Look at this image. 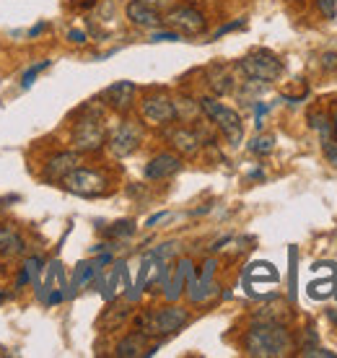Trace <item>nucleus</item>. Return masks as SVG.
Returning a JSON list of instances; mask_svg holds the SVG:
<instances>
[{"label": "nucleus", "instance_id": "f257e3e1", "mask_svg": "<svg viewBox=\"0 0 337 358\" xmlns=\"http://www.w3.org/2000/svg\"><path fill=\"white\" fill-rule=\"evenodd\" d=\"M244 350L254 358H283L293 350V338L283 322L257 320L244 335Z\"/></svg>", "mask_w": 337, "mask_h": 358}, {"label": "nucleus", "instance_id": "f03ea898", "mask_svg": "<svg viewBox=\"0 0 337 358\" xmlns=\"http://www.w3.org/2000/svg\"><path fill=\"white\" fill-rule=\"evenodd\" d=\"M104 143H107V127H104L101 112L86 107L73 125V148L78 153H94Z\"/></svg>", "mask_w": 337, "mask_h": 358}, {"label": "nucleus", "instance_id": "7ed1b4c3", "mask_svg": "<svg viewBox=\"0 0 337 358\" xmlns=\"http://www.w3.org/2000/svg\"><path fill=\"white\" fill-rule=\"evenodd\" d=\"M189 322V312L182 306H164L156 312H143L138 317V330L145 332L148 338H168L179 332Z\"/></svg>", "mask_w": 337, "mask_h": 358}, {"label": "nucleus", "instance_id": "20e7f679", "mask_svg": "<svg viewBox=\"0 0 337 358\" xmlns=\"http://www.w3.org/2000/svg\"><path fill=\"white\" fill-rule=\"evenodd\" d=\"M200 109H203V115L218 127V133H221L231 145H239L241 141H244V122H241V117L236 109L226 107L223 101H215V99H210V96L200 99Z\"/></svg>", "mask_w": 337, "mask_h": 358}, {"label": "nucleus", "instance_id": "39448f33", "mask_svg": "<svg viewBox=\"0 0 337 358\" xmlns=\"http://www.w3.org/2000/svg\"><path fill=\"white\" fill-rule=\"evenodd\" d=\"M239 71L252 83H273L283 76V63L270 50H254L239 60Z\"/></svg>", "mask_w": 337, "mask_h": 358}, {"label": "nucleus", "instance_id": "423d86ee", "mask_svg": "<svg viewBox=\"0 0 337 358\" xmlns=\"http://www.w3.org/2000/svg\"><path fill=\"white\" fill-rule=\"evenodd\" d=\"M62 185H65L68 192H73V195H78V197H99L109 189V179L104 171L80 169V166H76L68 177L62 179Z\"/></svg>", "mask_w": 337, "mask_h": 358}, {"label": "nucleus", "instance_id": "0eeeda50", "mask_svg": "<svg viewBox=\"0 0 337 358\" xmlns=\"http://www.w3.org/2000/svg\"><path fill=\"white\" fill-rule=\"evenodd\" d=\"M164 24L168 29H174L177 34L185 36H195L205 31V16L192 6H179V8H171L164 16Z\"/></svg>", "mask_w": 337, "mask_h": 358}, {"label": "nucleus", "instance_id": "6e6552de", "mask_svg": "<svg viewBox=\"0 0 337 358\" xmlns=\"http://www.w3.org/2000/svg\"><path fill=\"white\" fill-rule=\"evenodd\" d=\"M143 141V133H141V125L138 122H130V120H124L122 125L117 127L112 138L107 141L109 151L115 159H127V156H133L138 151V145Z\"/></svg>", "mask_w": 337, "mask_h": 358}, {"label": "nucleus", "instance_id": "1a4fd4ad", "mask_svg": "<svg viewBox=\"0 0 337 358\" xmlns=\"http://www.w3.org/2000/svg\"><path fill=\"white\" fill-rule=\"evenodd\" d=\"M141 115L148 125L164 127L177 120V104H174L168 96H164V94H153V96L143 99Z\"/></svg>", "mask_w": 337, "mask_h": 358}, {"label": "nucleus", "instance_id": "9d476101", "mask_svg": "<svg viewBox=\"0 0 337 358\" xmlns=\"http://www.w3.org/2000/svg\"><path fill=\"white\" fill-rule=\"evenodd\" d=\"M101 101L112 107L115 112H127V109L133 107L135 101V83L133 81H117L112 86L104 89L101 94Z\"/></svg>", "mask_w": 337, "mask_h": 358}, {"label": "nucleus", "instance_id": "9b49d317", "mask_svg": "<svg viewBox=\"0 0 337 358\" xmlns=\"http://www.w3.org/2000/svg\"><path fill=\"white\" fill-rule=\"evenodd\" d=\"M195 273V268H192V260H179L177 268H174V273L171 275L164 278V296H166L168 301H174V299H179V296L187 291V280H189V275Z\"/></svg>", "mask_w": 337, "mask_h": 358}, {"label": "nucleus", "instance_id": "f8f14e48", "mask_svg": "<svg viewBox=\"0 0 337 358\" xmlns=\"http://www.w3.org/2000/svg\"><path fill=\"white\" fill-rule=\"evenodd\" d=\"M179 169H182V159L179 156H174V153H159V156H153L151 162L145 164V179L161 182V179L174 177Z\"/></svg>", "mask_w": 337, "mask_h": 358}, {"label": "nucleus", "instance_id": "ddd939ff", "mask_svg": "<svg viewBox=\"0 0 337 358\" xmlns=\"http://www.w3.org/2000/svg\"><path fill=\"white\" fill-rule=\"evenodd\" d=\"M65 278H62V265L60 262H52L50 268H47V275H45V283L36 288V291H47L45 301L50 306L60 304L62 299L68 296V291H65Z\"/></svg>", "mask_w": 337, "mask_h": 358}, {"label": "nucleus", "instance_id": "4468645a", "mask_svg": "<svg viewBox=\"0 0 337 358\" xmlns=\"http://www.w3.org/2000/svg\"><path fill=\"white\" fill-rule=\"evenodd\" d=\"M127 21L133 24V27H141V29H159L164 24V16H161L159 10H153L151 6H145L143 0H133V3H127Z\"/></svg>", "mask_w": 337, "mask_h": 358}, {"label": "nucleus", "instance_id": "2eb2a0df", "mask_svg": "<svg viewBox=\"0 0 337 358\" xmlns=\"http://www.w3.org/2000/svg\"><path fill=\"white\" fill-rule=\"evenodd\" d=\"M76 166H78V153H76V151H62V153H57V156H52V159L47 162L45 179H50V182H62V179L76 169Z\"/></svg>", "mask_w": 337, "mask_h": 358}, {"label": "nucleus", "instance_id": "dca6fc26", "mask_svg": "<svg viewBox=\"0 0 337 358\" xmlns=\"http://www.w3.org/2000/svg\"><path fill=\"white\" fill-rule=\"evenodd\" d=\"M151 353H156V348H148V335L141 330L117 343V356L120 358H138V356H151Z\"/></svg>", "mask_w": 337, "mask_h": 358}, {"label": "nucleus", "instance_id": "f3484780", "mask_svg": "<svg viewBox=\"0 0 337 358\" xmlns=\"http://www.w3.org/2000/svg\"><path fill=\"white\" fill-rule=\"evenodd\" d=\"M168 141H171V145L177 148L182 156H195L197 151H200V133H195V130H189V127H177V130H171L168 133Z\"/></svg>", "mask_w": 337, "mask_h": 358}, {"label": "nucleus", "instance_id": "a211bd4d", "mask_svg": "<svg viewBox=\"0 0 337 358\" xmlns=\"http://www.w3.org/2000/svg\"><path fill=\"white\" fill-rule=\"evenodd\" d=\"M27 252L24 236L13 229V226H0V255L3 257H18Z\"/></svg>", "mask_w": 337, "mask_h": 358}, {"label": "nucleus", "instance_id": "6ab92c4d", "mask_svg": "<svg viewBox=\"0 0 337 358\" xmlns=\"http://www.w3.org/2000/svg\"><path fill=\"white\" fill-rule=\"evenodd\" d=\"M42 273H45V260L42 257H29L27 265H24V273L18 278V286L31 283L34 288H39L42 286Z\"/></svg>", "mask_w": 337, "mask_h": 358}, {"label": "nucleus", "instance_id": "aec40b11", "mask_svg": "<svg viewBox=\"0 0 337 358\" xmlns=\"http://www.w3.org/2000/svg\"><path fill=\"white\" fill-rule=\"evenodd\" d=\"M247 278L249 280H267V283H275L278 280V273L275 268L270 265V262H254V265H249L247 270Z\"/></svg>", "mask_w": 337, "mask_h": 358}, {"label": "nucleus", "instance_id": "412c9836", "mask_svg": "<svg viewBox=\"0 0 337 358\" xmlns=\"http://www.w3.org/2000/svg\"><path fill=\"white\" fill-rule=\"evenodd\" d=\"M273 148H275V135H257L249 143V151L254 156H267V153H273Z\"/></svg>", "mask_w": 337, "mask_h": 358}, {"label": "nucleus", "instance_id": "4be33fe9", "mask_svg": "<svg viewBox=\"0 0 337 358\" xmlns=\"http://www.w3.org/2000/svg\"><path fill=\"white\" fill-rule=\"evenodd\" d=\"M309 125L322 135V143H324L327 138H332V127H329V120L322 115V112H311V115H309Z\"/></svg>", "mask_w": 337, "mask_h": 358}, {"label": "nucleus", "instance_id": "5701e85b", "mask_svg": "<svg viewBox=\"0 0 337 358\" xmlns=\"http://www.w3.org/2000/svg\"><path fill=\"white\" fill-rule=\"evenodd\" d=\"M47 68H50V60H42V63L31 65V68L24 73V83H21V86H24V89H29V86L36 81V76H39L42 71H47Z\"/></svg>", "mask_w": 337, "mask_h": 358}, {"label": "nucleus", "instance_id": "b1692460", "mask_svg": "<svg viewBox=\"0 0 337 358\" xmlns=\"http://www.w3.org/2000/svg\"><path fill=\"white\" fill-rule=\"evenodd\" d=\"M317 8L324 18H335L337 16V0H314Z\"/></svg>", "mask_w": 337, "mask_h": 358}, {"label": "nucleus", "instance_id": "393cba45", "mask_svg": "<svg viewBox=\"0 0 337 358\" xmlns=\"http://www.w3.org/2000/svg\"><path fill=\"white\" fill-rule=\"evenodd\" d=\"M322 148H324V156H327L329 166H335L337 169V138H327Z\"/></svg>", "mask_w": 337, "mask_h": 358}, {"label": "nucleus", "instance_id": "a878e982", "mask_svg": "<svg viewBox=\"0 0 337 358\" xmlns=\"http://www.w3.org/2000/svg\"><path fill=\"white\" fill-rule=\"evenodd\" d=\"M133 231H135L133 221H120V224H115V229H109V236H130Z\"/></svg>", "mask_w": 337, "mask_h": 358}, {"label": "nucleus", "instance_id": "bb28decb", "mask_svg": "<svg viewBox=\"0 0 337 358\" xmlns=\"http://www.w3.org/2000/svg\"><path fill=\"white\" fill-rule=\"evenodd\" d=\"M177 39H182V34H177L174 29L171 31H153L151 34V42H177Z\"/></svg>", "mask_w": 337, "mask_h": 358}, {"label": "nucleus", "instance_id": "cd10ccee", "mask_svg": "<svg viewBox=\"0 0 337 358\" xmlns=\"http://www.w3.org/2000/svg\"><path fill=\"white\" fill-rule=\"evenodd\" d=\"M322 68H324L327 73H335L337 71V52L322 55Z\"/></svg>", "mask_w": 337, "mask_h": 358}, {"label": "nucleus", "instance_id": "c85d7f7f", "mask_svg": "<svg viewBox=\"0 0 337 358\" xmlns=\"http://www.w3.org/2000/svg\"><path fill=\"white\" fill-rule=\"evenodd\" d=\"M145 6H151L153 10H159V13H168L171 10V0H143Z\"/></svg>", "mask_w": 337, "mask_h": 358}, {"label": "nucleus", "instance_id": "c756f323", "mask_svg": "<svg viewBox=\"0 0 337 358\" xmlns=\"http://www.w3.org/2000/svg\"><path fill=\"white\" fill-rule=\"evenodd\" d=\"M68 42H73V45H86V34L80 29H71L68 31Z\"/></svg>", "mask_w": 337, "mask_h": 358}, {"label": "nucleus", "instance_id": "7c9ffc66", "mask_svg": "<svg viewBox=\"0 0 337 358\" xmlns=\"http://www.w3.org/2000/svg\"><path fill=\"white\" fill-rule=\"evenodd\" d=\"M241 27H244V18H241V21H231V24H226V27H221L218 31H215V39L223 34H229V31H234V29H241Z\"/></svg>", "mask_w": 337, "mask_h": 358}, {"label": "nucleus", "instance_id": "2f4dec72", "mask_svg": "<svg viewBox=\"0 0 337 358\" xmlns=\"http://www.w3.org/2000/svg\"><path fill=\"white\" fill-rule=\"evenodd\" d=\"M166 215H168V213H156V215H151V218L145 221V226H156V224H159V221H164Z\"/></svg>", "mask_w": 337, "mask_h": 358}, {"label": "nucleus", "instance_id": "473e14b6", "mask_svg": "<svg viewBox=\"0 0 337 358\" xmlns=\"http://www.w3.org/2000/svg\"><path fill=\"white\" fill-rule=\"evenodd\" d=\"M45 29H47V24H36V27L31 29V31H29V36L34 39V36H39V34H42V31H45Z\"/></svg>", "mask_w": 337, "mask_h": 358}, {"label": "nucleus", "instance_id": "72a5a7b5", "mask_svg": "<svg viewBox=\"0 0 337 358\" xmlns=\"http://www.w3.org/2000/svg\"><path fill=\"white\" fill-rule=\"evenodd\" d=\"M3 299H6V294H0V304H3Z\"/></svg>", "mask_w": 337, "mask_h": 358}, {"label": "nucleus", "instance_id": "f704fd0d", "mask_svg": "<svg viewBox=\"0 0 337 358\" xmlns=\"http://www.w3.org/2000/svg\"><path fill=\"white\" fill-rule=\"evenodd\" d=\"M335 130H337V115H335Z\"/></svg>", "mask_w": 337, "mask_h": 358}]
</instances>
